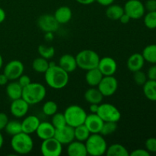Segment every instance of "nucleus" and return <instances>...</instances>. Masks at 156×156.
<instances>
[{
	"mask_svg": "<svg viewBox=\"0 0 156 156\" xmlns=\"http://www.w3.org/2000/svg\"><path fill=\"white\" fill-rule=\"evenodd\" d=\"M45 82L53 89H62L68 84L69 73L55 62H50V67L44 73Z\"/></svg>",
	"mask_w": 156,
	"mask_h": 156,
	"instance_id": "1",
	"label": "nucleus"
},
{
	"mask_svg": "<svg viewBox=\"0 0 156 156\" xmlns=\"http://www.w3.org/2000/svg\"><path fill=\"white\" fill-rule=\"evenodd\" d=\"M47 89L45 86L39 82H30L23 88L22 98L30 105L39 104L45 98Z\"/></svg>",
	"mask_w": 156,
	"mask_h": 156,
	"instance_id": "2",
	"label": "nucleus"
},
{
	"mask_svg": "<svg viewBox=\"0 0 156 156\" xmlns=\"http://www.w3.org/2000/svg\"><path fill=\"white\" fill-rule=\"evenodd\" d=\"M11 146L14 152L19 155H27L34 148V141L30 134L21 132L13 136L11 140Z\"/></svg>",
	"mask_w": 156,
	"mask_h": 156,
	"instance_id": "3",
	"label": "nucleus"
},
{
	"mask_svg": "<svg viewBox=\"0 0 156 156\" xmlns=\"http://www.w3.org/2000/svg\"><path fill=\"white\" fill-rule=\"evenodd\" d=\"M88 155L101 156L106 153L108 144L103 136L100 133H91L85 142Z\"/></svg>",
	"mask_w": 156,
	"mask_h": 156,
	"instance_id": "4",
	"label": "nucleus"
},
{
	"mask_svg": "<svg viewBox=\"0 0 156 156\" xmlns=\"http://www.w3.org/2000/svg\"><path fill=\"white\" fill-rule=\"evenodd\" d=\"M77 66L82 69L88 71L91 69L97 68L100 56L92 50H83L79 52L76 56Z\"/></svg>",
	"mask_w": 156,
	"mask_h": 156,
	"instance_id": "5",
	"label": "nucleus"
},
{
	"mask_svg": "<svg viewBox=\"0 0 156 156\" xmlns=\"http://www.w3.org/2000/svg\"><path fill=\"white\" fill-rule=\"evenodd\" d=\"M66 123L69 126L75 128L85 123L87 113L83 108L79 105H73L69 106L64 112Z\"/></svg>",
	"mask_w": 156,
	"mask_h": 156,
	"instance_id": "6",
	"label": "nucleus"
},
{
	"mask_svg": "<svg viewBox=\"0 0 156 156\" xmlns=\"http://www.w3.org/2000/svg\"><path fill=\"white\" fill-rule=\"evenodd\" d=\"M97 114L104 122H118L121 118V113L118 108L111 104H100Z\"/></svg>",
	"mask_w": 156,
	"mask_h": 156,
	"instance_id": "7",
	"label": "nucleus"
},
{
	"mask_svg": "<svg viewBox=\"0 0 156 156\" xmlns=\"http://www.w3.org/2000/svg\"><path fill=\"white\" fill-rule=\"evenodd\" d=\"M41 152L44 156H59L62 152V144L55 137L43 140Z\"/></svg>",
	"mask_w": 156,
	"mask_h": 156,
	"instance_id": "8",
	"label": "nucleus"
},
{
	"mask_svg": "<svg viewBox=\"0 0 156 156\" xmlns=\"http://www.w3.org/2000/svg\"><path fill=\"white\" fill-rule=\"evenodd\" d=\"M124 12L131 19H140L145 15L144 4L140 0H128L124 5Z\"/></svg>",
	"mask_w": 156,
	"mask_h": 156,
	"instance_id": "9",
	"label": "nucleus"
},
{
	"mask_svg": "<svg viewBox=\"0 0 156 156\" xmlns=\"http://www.w3.org/2000/svg\"><path fill=\"white\" fill-rule=\"evenodd\" d=\"M38 27L45 33H54L57 31L59 25L54 15L51 14H44L41 15L37 20Z\"/></svg>",
	"mask_w": 156,
	"mask_h": 156,
	"instance_id": "10",
	"label": "nucleus"
},
{
	"mask_svg": "<svg viewBox=\"0 0 156 156\" xmlns=\"http://www.w3.org/2000/svg\"><path fill=\"white\" fill-rule=\"evenodd\" d=\"M97 87L104 97H110L117 91L118 82L114 76H104Z\"/></svg>",
	"mask_w": 156,
	"mask_h": 156,
	"instance_id": "11",
	"label": "nucleus"
},
{
	"mask_svg": "<svg viewBox=\"0 0 156 156\" xmlns=\"http://www.w3.org/2000/svg\"><path fill=\"white\" fill-rule=\"evenodd\" d=\"M24 66L22 62L17 59L10 61L4 68V73L9 81L18 80V78L24 73Z\"/></svg>",
	"mask_w": 156,
	"mask_h": 156,
	"instance_id": "12",
	"label": "nucleus"
},
{
	"mask_svg": "<svg viewBox=\"0 0 156 156\" xmlns=\"http://www.w3.org/2000/svg\"><path fill=\"white\" fill-rule=\"evenodd\" d=\"M98 69L100 70L104 76H114L117 69V62L110 56L100 58Z\"/></svg>",
	"mask_w": 156,
	"mask_h": 156,
	"instance_id": "13",
	"label": "nucleus"
},
{
	"mask_svg": "<svg viewBox=\"0 0 156 156\" xmlns=\"http://www.w3.org/2000/svg\"><path fill=\"white\" fill-rule=\"evenodd\" d=\"M54 137L61 144H62V146L69 144L75 140L74 128L66 124L60 129H56Z\"/></svg>",
	"mask_w": 156,
	"mask_h": 156,
	"instance_id": "14",
	"label": "nucleus"
},
{
	"mask_svg": "<svg viewBox=\"0 0 156 156\" xmlns=\"http://www.w3.org/2000/svg\"><path fill=\"white\" fill-rule=\"evenodd\" d=\"M29 105L22 98L12 101L10 106L11 114L16 118H21L27 114L29 111Z\"/></svg>",
	"mask_w": 156,
	"mask_h": 156,
	"instance_id": "15",
	"label": "nucleus"
},
{
	"mask_svg": "<svg viewBox=\"0 0 156 156\" xmlns=\"http://www.w3.org/2000/svg\"><path fill=\"white\" fill-rule=\"evenodd\" d=\"M84 124L87 126L91 133H100L104 121L97 114H90L87 115Z\"/></svg>",
	"mask_w": 156,
	"mask_h": 156,
	"instance_id": "16",
	"label": "nucleus"
},
{
	"mask_svg": "<svg viewBox=\"0 0 156 156\" xmlns=\"http://www.w3.org/2000/svg\"><path fill=\"white\" fill-rule=\"evenodd\" d=\"M56 129L51 123L49 122H41L36 130L37 136L41 140H44L54 137Z\"/></svg>",
	"mask_w": 156,
	"mask_h": 156,
	"instance_id": "17",
	"label": "nucleus"
},
{
	"mask_svg": "<svg viewBox=\"0 0 156 156\" xmlns=\"http://www.w3.org/2000/svg\"><path fill=\"white\" fill-rule=\"evenodd\" d=\"M145 59L142 53H136L131 55L127 59L126 66L128 69L132 73L141 70L143 68L145 64Z\"/></svg>",
	"mask_w": 156,
	"mask_h": 156,
	"instance_id": "18",
	"label": "nucleus"
},
{
	"mask_svg": "<svg viewBox=\"0 0 156 156\" xmlns=\"http://www.w3.org/2000/svg\"><path fill=\"white\" fill-rule=\"evenodd\" d=\"M40 119L35 115H29L23 120L21 122L22 132L27 134H32L36 132L38 126H39Z\"/></svg>",
	"mask_w": 156,
	"mask_h": 156,
	"instance_id": "19",
	"label": "nucleus"
},
{
	"mask_svg": "<svg viewBox=\"0 0 156 156\" xmlns=\"http://www.w3.org/2000/svg\"><path fill=\"white\" fill-rule=\"evenodd\" d=\"M59 66L69 74L73 73L78 67L76 56L71 54L62 55L59 60Z\"/></svg>",
	"mask_w": 156,
	"mask_h": 156,
	"instance_id": "20",
	"label": "nucleus"
},
{
	"mask_svg": "<svg viewBox=\"0 0 156 156\" xmlns=\"http://www.w3.org/2000/svg\"><path fill=\"white\" fill-rule=\"evenodd\" d=\"M67 154L69 156H86L88 155L85 144L83 142L73 140L68 144Z\"/></svg>",
	"mask_w": 156,
	"mask_h": 156,
	"instance_id": "21",
	"label": "nucleus"
},
{
	"mask_svg": "<svg viewBox=\"0 0 156 156\" xmlns=\"http://www.w3.org/2000/svg\"><path fill=\"white\" fill-rule=\"evenodd\" d=\"M53 15L59 24H65L72 19L73 12L68 6H61L56 9Z\"/></svg>",
	"mask_w": 156,
	"mask_h": 156,
	"instance_id": "22",
	"label": "nucleus"
},
{
	"mask_svg": "<svg viewBox=\"0 0 156 156\" xmlns=\"http://www.w3.org/2000/svg\"><path fill=\"white\" fill-rule=\"evenodd\" d=\"M6 85V94L11 100L13 101L22 97L23 88L18 81H12Z\"/></svg>",
	"mask_w": 156,
	"mask_h": 156,
	"instance_id": "23",
	"label": "nucleus"
},
{
	"mask_svg": "<svg viewBox=\"0 0 156 156\" xmlns=\"http://www.w3.org/2000/svg\"><path fill=\"white\" fill-rule=\"evenodd\" d=\"M103 77L104 76L97 67L87 71L85 74V81L91 87H97Z\"/></svg>",
	"mask_w": 156,
	"mask_h": 156,
	"instance_id": "24",
	"label": "nucleus"
},
{
	"mask_svg": "<svg viewBox=\"0 0 156 156\" xmlns=\"http://www.w3.org/2000/svg\"><path fill=\"white\" fill-rule=\"evenodd\" d=\"M84 97L88 103L97 104V105H100L104 98L103 94L99 91L98 88H96L95 87H91L88 88L85 91Z\"/></svg>",
	"mask_w": 156,
	"mask_h": 156,
	"instance_id": "25",
	"label": "nucleus"
},
{
	"mask_svg": "<svg viewBox=\"0 0 156 156\" xmlns=\"http://www.w3.org/2000/svg\"><path fill=\"white\" fill-rule=\"evenodd\" d=\"M106 154L108 156H129V153L123 145L115 143L108 146Z\"/></svg>",
	"mask_w": 156,
	"mask_h": 156,
	"instance_id": "26",
	"label": "nucleus"
},
{
	"mask_svg": "<svg viewBox=\"0 0 156 156\" xmlns=\"http://www.w3.org/2000/svg\"><path fill=\"white\" fill-rule=\"evenodd\" d=\"M143 86V93L146 98L152 101H156V81L148 79Z\"/></svg>",
	"mask_w": 156,
	"mask_h": 156,
	"instance_id": "27",
	"label": "nucleus"
},
{
	"mask_svg": "<svg viewBox=\"0 0 156 156\" xmlns=\"http://www.w3.org/2000/svg\"><path fill=\"white\" fill-rule=\"evenodd\" d=\"M123 13H124L123 7L119 5L114 4L108 5L106 12H105L106 16L111 20H119Z\"/></svg>",
	"mask_w": 156,
	"mask_h": 156,
	"instance_id": "28",
	"label": "nucleus"
},
{
	"mask_svg": "<svg viewBox=\"0 0 156 156\" xmlns=\"http://www.w3.org/2000/svg\"><path fill=\"white\" fill-rule=\"evenodd\" d=\"M50 67V62L48 59L40 57L36 58L32 62V68L35 72L38 73H45L46 71Z\"/></svg>",
	"mask_w": 156,
	"mask_h": 156,
	"instance_id": "29",
	"label": "nucleus"
},
{
	"mask_svg": "<svg viewBox=\"0 0 156 156\" xmlns=\"http://www.w3.org/2000/svg\"><path fill=\"white\" fill-rule=\"evenodd\" d=\"M145 61L152 64H156V44H150L143 49L142 53Z\"/></svg>",
	"mask_w": 156,
	"mask_h": 156,
	"instance_id": "30",
	"label": "nucleus"
},
{
	"mask_svg": "<svg viewBox=\"0 0 156 156\" xmlns=\"http://www.w3.org/2000/svg\"><path fill=\"white\" fill-rule=\"evenodd\" d=\"M74 133L75 140H78V141L83 142V143H85L88 140L89 136L91 134L85 124L79 125V126L75 127Z\"/></svg>",
	"mask_w": 156,
	"mask_h": 156,
	"instance_id": "31",
	"label": "nucleus"
},
{
	"mask_svg": "<svg viewBox=\"0 0 156 156\" xmlns=\"http://www.w3.org/2000/svg\"><path fill=\"white\" fill-rule=\"evenodd\" d=\"M5 129L9 135L13 136L22 132L21 122L17 121V120H11V121L9 120L7 125L5 127Z\"/></svg>",
	"mask_w": 156,
	"mask_h": 156,
	"instance_id": "32",
	"label": "nucleus"
},
{
	"mask_svg": "<svg viewBox=\"0 0 156 156\" xmlns=\"http://www.w3.org/2000/svg\"><path fill=\"white\" fill-rule=\"evenodd\" d=\"M51 123L53 125L55 129H60V128L63 127L66 123V120L65 115L64 113H59L56 112V114H53L52 116V120Z\"/></svg>",
	"mask_w": 156,
	"mask_h": 156,
	"instance_id": "33",
	"label": "nucleus"
},
{
	"mask_svg": "<svg viewBox=\"0 0 156 156\" xmlns=\"http://www.w3.org/2000/svg\"><path fill=\"white\" fill-rule=\"evenodd\" d=\"M38 53L40 56L47 59H50L54 56L55 49L53 47H47L46 45H40L38 47Z\"/></svg>",
	"mask_w": 156,
	"mask_h": 156,
	"instance_id": "34",
	"label": "nucleus"
},
{
	"mask_svg": "<svg viewBox=\"0 0 156 156\" xmlns=\"http://www.w3.org/2000/svg\"><path fill=\"white\" fill-rule=\"evenodd\" d=\"M43 113L46 116H53L58 111V105L56 102L53 101H47L44 104L42 108Z\"/></svg>",
	"mask_w": 156,
	"mask_h": 156,
	"instance_id": "35",
	"label": "nucleus"
},
{
	"mask_svg": "<svg viewBox=\"0 0 156 156\" xmlns=\"http://www.w3.org/2000/svg\"><path fill=\"white\" fill-rule=\"evenodd\" d=\"M117 129V122H104L103 126L101 128L100 134H101L103 136H109L114 133Z\"/></svg>",
	"mask_w": 156,
	"mask_h": 156,
	"instance_id": "36",
	"label": "nucleus"
},
{
	"mask_svg": "<svg viewBox=\"0 0 156 156\" xmlns=\"http://www.w3.org/2000/svg\"><path fill=\"white\" fill-rule=\"evenodd\" d=\"M144 24L147 28H156V11L148 12L146 15H144Z\"/></svg>",
	"mask_w": 156,
	"mask_h": 156,
	"instance_id": "37",
	"label": "nucleus"
},
{
	"mask_svg": "<svg viewBox=\"0 0 156 156\" xmlns=\"http://www.w3.org/2000/svg\"><path fill=\"white\" fill-rule=\"evenodd\" d=\"M133 80L137 85H141V86H143L146 83V81L148 80L147 75L144 72L142 71V69L136 72H134Z\"/></svg>",
	"mask_w": 156,
	"mask_h": 156,
	"instance_id": "38",
	"label": "nucleus"
},
{
	"mask_svg": "<svg viewBox=\"0 0 156 156\" xmlns=\"http://www.w3.org/2000/svg\"><path fill=\"white\" fill-rule=\"evenodd\" d=\"M146 149L151 153H156V138L150 137L147 139L145 143Z\"/></svg>",
	"mask_w": 156,
	"mask_h": 156,
	"instance_id": "39",
	"label": "nucleus"
},
{
	"mask_svg": "<svg viewBox=\"0 0 156 156\" xmlns=\"http://www.w3.org/2000/svg\"><path fill=\"white\" fill-rule=\"evenodd\" d=\"M18 83L21 85V86L22 87V88H24V87H26L27 85H28L31 82V80H30V77H29L28 76L22 74L18 79Z\"/></svg>",
	"mask_w": 156,
	"mask_h": 156,
	"instance_id": "40",
	"label": "nucleus"
},
{
	"mask_svg": "<svg viewBox=\"0 0 156 156\" xmlns=\"http://www.w3.org/2000/svg\"><path fill=\"white\" fill-rule=\"evenodd\" d=\"M145 9L148 12L156 11V0H148L144 4Z\"/></svg>",
	"mask_w": 156,
	"mask_h": 156,
	"instance_id": "41",
	"label": "nucleus"
},
{
	"mask_svg": "<svg viewBox=\"0 0 156 156\" xmlns=\"http://www.w3.org/2000/svg\"><path fill=\"white\" fill-rule=\"evenodd\" d=\"M8 122H9V117L7 114L3 112H0V131L5 129Z\"/></svg>",
	"mask_w": 156,
	"mask_h": 156,
	"instance_id": "42",
	"label": "nucleus"
},
{
	"mask_svg": "<svg viewBox=\"0 0 156 156\" xmlns=\"http://www.w3.org/2000/svg\"><path fill=\"white\" fill-rule=\"evenodd\" d=\"M131 156H149L150 152H148L146 149H137L133 151L131 153H129Z\"/></svg>",
	"mask_w": 156,
	"mask_h": 156,
	"instance_id": "43",
	"label": "nucleus"
},
{
	"mask_svg": "<svg viewBox=\"0 0 156 156\" xmlns=\"http://www.w3.org/2000/svg\"><path fill=\"white\" fill-rule=\"evenodd\" d=\"M146 75H147L148 79L156 81V64H154L152 66L149 67Z\"/></svg>",
	"mask_w": 156,
	"mask_h": 156,
	"instance_id": "44",
	"label": "nucleus"
},
{
	"mask_svg": "<svg viewBox=\"0 0 156 156\" xmlns=\"http://www.w3.org/2000/svg\"><path fill=\"white\" fill-rule=\"evenodd\" d=\"M130 20H131V18H129V15H128L127 14H126L124 12V13L122 15V16L120 18L119 21H120V22L122 23V24H128V23L129 22V21H130Z\"/></svg>",
	"mask_w": 156,
	"mask_h": 156,
	"instance_id": "45",
	"label": "nucleus"
},
{
	"mask_svg": "<svg viewBox=\"0 0 156 156\" xmlns=\"http://www.w3.org/2000/svg\"><path fill=\"white\" fill-rule=\"evenodd\" d=\"M98 4H100L102 6H107L108 7L110 5L113 4L114 0H95Z\"/></svg>",
	"mask_w": 156,
	"mask_h": 156,
	"instance_id": "46",
	"label": "nucleus"
},
{
	"mask_svg": "<svg viewBox=\"0 0 156 156\" xmlns=\"http://www.w3.org/2000/svg\"><path fill=\"white\" fill-rule=\"evenodd\" d=\"M9 81V79H8V77L4 74V73L0 74V85H1V86L7 85Z\"/></svg>",
	"mask_w": 156,
	"mask_h": 156,
	"instance_id": "47",
	"label": "nucleus"
},
{
	"mask_svg": "<svg viewBox=\"0 0 156 156\" xmlns=\"http://www.w3.org/2000/svg\"><path fill=\"white\" fill-rule=\"evenodd\" d=\"M98 107L99 105H97V104H90L89 111L91 114H97Z\"/></svg>",
	"mask_w": 156,
	"mask_h": 156,
	"instance_id": "48",
	"label": "nucleus"
},
{
	"mask_svg": "<svg viewBox=\"0 0 156 156\" xmlns=\"http://www.w3.org/2000/svg\"><path fill=\"white\" fill-rule=\"evenodd\" d=\"M78 3L81 5H88L92 4L93 2H95V0H76Z\"/></svg>",
	"mask_w": 156,
	"mask_h": 156,
	"instance_id": "49",
	"label": "nucleus"
},
{
	"mask_svg": "<svg viewBox=\"0 0 156 156\" xmlns=\"http://www.w3.org/2000/svg\"><path fill=\"white\" fill-rule=\"evenodd\" d=\"M5 17H6L5 12L4 9L0 8V24H2V23L5 20Z\"/></svg>",
	"mask_w": 156,
	"mask_h": 156,
	"instance_id": "50",
	"label": "nucleus"
},
{
	"mask_svg": "<svg viewBox=\"0 0 156 156\" xmlns=\"http://www.w3.org/2000/svg\"><path fill=\"white\" fill-rule=\"evenodd\" d=\"M3 143H4V138H3L2 134L1 131H0V149H1V148L2 147Z\"/></svg>",
	"mask_w": 156,
	"mask_h": 156,
	"instance_id": "51",
	"label": "nucleus"
},
{
	"mask_svg": "<svg viewBox=\"0 0 156 156\" xmlns=\"http://www.w3.org/2000/svg\"><path fill=\"white\" fill-rule=\"evenodd\" d=\"M2 65H3V59H2V55L0 54V69L2 68Z\"/></svg>",
	"mask_w": 156,
	"mask_h": 156,
	"instance_id": "52",
	"label": "nucleus"
},
{
	"mask_svg": "<svg viewBox=\"0 0 156 156\" xmlns=\"http://www.w3.org/2000/svg\"><path fill=\"white\" fill-rule=\"evenodd\" d=\"M155 154H156V153H155Z\"/></svg>",
	"mask_w": 156,
	"mask_h": 156,
	"instance_id": "53",
	"label": "nucleus"
}]
</instances>
